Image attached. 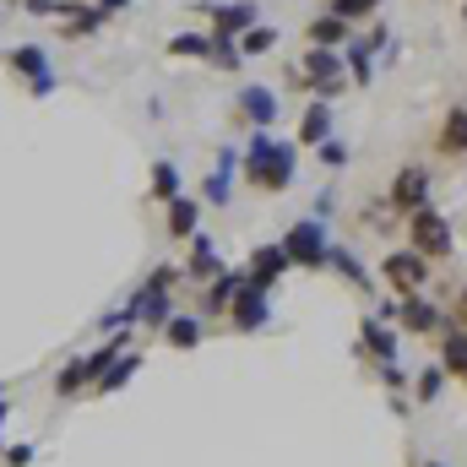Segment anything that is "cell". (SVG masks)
I'll list each match as a JSON object with an SVG mask.
<instances>
[{
  "instance_id": "cell-8",
  "label": "cell",
  "mask_w": 467,
  "mask_h": 467,
  "mask_svg": "<svg viewBox=\"0 0 467 467\" xmlns=\"http://www.w3.org/2000/svg\"><path fill=\"white\" fill-rule=\"evenodd\" d=\"M380 277L391 283V294H397V299H408V294H419V288L430 283V261L408 244V250H391V255L380 261Z\"/></svg>"
},
{
  "instance_id": "cell-41",
  "label": "cell",
  "mask_w": 467,
  "mask_h": 467,
  "mask_svg": "<svg viewBox=\"0 0 467 467\" xmlns=\"http://www.w3.org/2000/svg\"><path fill=\"white\" fill-rule=\"evenodd\" d=\"M462 27H467V0H462Z\"/></svg>"
},
{
  "instance_id": "cell-31",
  "label": "cell",
  "mask_w": 467,
  "mask_h": 467,
  "mask_svg": "<svg viewBox=\"0 0 467 467\" xmlns=\"http://www.w3.org/2000/svg\"><path fill=\"white\" fill-rule=\"evenodd\" d=\"M207 66H218V71H239V66H244V55H239V44H234V38H218Z\"/></svg>"
},
{
  "instance_id": "cell-26",
  "label": "cell",
  "mask_w": 467,
  "mask_h": 467,
  "mask_svg": "<svg viewBox=\"0 0 467 467\" xmlns=\"http://www.w3.org/2000/svg\"><path fill=\"white\" fill-rule=\"evenodd\" d=\"M163 337H169V348L191 353L202 343V316H169V327H163Z\"/></svg>"
},
{
  "instance_id": "cell-9",
  "label": "cell",
  "mask_w": 467,
  "mask_h": 467,
  "mask_svg": "<svg viewBox=\"0 0 467 467\" xmlns=\"http://www.w3.org/2000/svg\"><path fill=\"white\" fill-rule=\"evenodd\" d=\"M386 202H391L402 218H413L419 207H430V169H424V163H402V169L391 174V191H386Z\"/></svg>"
},
{
  "instance_id": "cell-33",
  "label": "cell",
  "mask_w": 467,
  "mask_h": 467,
  "mask_svg": "<svg viewBox=\"0 0 467 467\" xmlns=\"http://www.w3.org/2000/svg\"><path fill=\"white\" fill-rule=\"evenodd\" d=\"M358 44H364V49L375 55V49H386V44H391V27H386V22H369V33H364Z\"/></svg>"
},
{
  "instance_id": "cell-15",
  "label": "cell",
  "mask_w": 467,
  "mask_h": 467,
  "mask_svg": "<svg viewBox=\"0 0 467 467\" xmlns=\"http://www.w3.org/2000/svg\"><path fill=\"white\" fill-rule=\"evenodd\" d=\"M234 169H239V152H234V147H223V152H218V163H213V174H207V185H202V202H207V207H229Z\"/></svg>"
},
{
  "instance_id": "cell-12",
  "label": "cell",
  "mask_w": 467,
  "mask_h": 467,
  "mask_svg": "<svg viewBox=\"0 0 467 467\" xmlns=\"http://www.w3.org/2000/svg\"><path fill=\"white\" fill-rule=\"evenodd\" d=\"M358 348L375 358V369L402 364V353H397V327H391L386 316H364V321H358Z\"/></svg>"
},
{
  "instance_id": "cell-35",
  "label": "cell",
  "mask_w": 467,
  "mask_h": 467,
  "mask_svg": "<svg viewBox=\"0 0 467 467\" xmlns=\"http://www.w3.org/2000/svg\"><path fill=\"white\" fill-rule=\"evenodd\" d=\"M27 462H33V446H27V441L5 446V467H27Z\"/></svg>"
},
{
  "instance_id": "cell-29",
  "label": "cell",
  "mask_w": 467,
  "mask_h": 467,
  "mask_svg": "<svg viewBox=\"0 0 467 467\" xmlns=\"http://www.w3.org/2000/svg\"><path fill=\"white\" fill-rule=\"evenodd\" d=\"M380 5H386V0H332V16H343V22H364V16H375V11H380Z\"/></svg>"
},
{
  "instance_id": "cell-42",
  "label": "cell",
  "mask_w": 467,
  "mask_h": 467,
  "mask_svg": "<svg viewBox=\"0 0 467 467\" xmlns=\"http://www.w3.org/2000/svg\"><path fill=\"white\" fill-rule=\"evenodd\" d=\"M0 16H5V11H0Z\"/></svg>"
},
{
  "instance_id": "cell-23",
  "label": "cell",
  "mask_w": 467,
  "mask_h": 467,
  "mask_svg": "<svg viewBox=\"0 0 467 467\" xmlns=\"http://www.w3.org/2000/svg\"><path fill=\"white\" fill-rule=\"evenodd\" d=\"M136 369H141V353H119L115 364H104V375L93 380V391H99V397H109V391H119Z\"/></svg>"
},
{
  "instance_id": "cell-36",
  "label": "cell",
  "mask_w": 467,
  "mask_h": 467,
  "mask_svg": "<svg viewBox=\"0 0 467 467\" xmlns=\"http://www.w3.org/2000/svg\"><path fill=\"white\" fill-rule=\"evenodd\" d=\"M332 207H337V202H332V191H321V196H316V213H310V218H321V223H327V218H332Z\"/></svg>"
},
{
  "instance_id": "cell-17",
  "label": "cell",
  "mask_w": 467,
  "mask_h": 467,
  "mask_svg": "<svg viewBox=\"0 0 467 467\" xmlns=\"http://www.w3.org/2000/svg\"><path fill=\"white\" fill-rule=\"evenodd\" d=\"M174 196H185V180H180V163H169V158H158V163L147 169V202H158V207H169Z\"/></svg>"
},
{
  "instance_id": "cell-40",
  "label": "cell",
  "mask_w": 467,
  "mask_h": 467,
  "mask_svg": "<svg viewBox=\"0 0 467 467\" xmlns=\"http://www.w3.org/2000/svg\"><path fill=\"white\" fill-rule=\"evenodd\" d=\"M413 467H446V462H413Z\"/></svg>"
},
{
  "instance_id": "cell-13",
  "label": "cell",
  "mask_w": 467,
  "mask_h": 467,
  "mask_svg": "<svg viewBox=\"0 0 467 467\" xmlns=\"http://www.w3.org/2000/svg\"><path fill=\"white\" fill-rule=\"evenodd\" d=\"M397 327L402 332H413V337H430V332H441V310L430 305V299H419V294H408V299H397Z\"/></svg>"
},
{
  "instance_id": "cell-22",
  "label": "cell",
  "mask_w": 467,
  "mask_h": 467,
  "mask_svg": "<svg viewBox=\"0 0 467 467\" xmlns=\"http://www.w3.org/2000/svg\"><path fill=\"white\" fill-rule=\"evenodd\" d=\"M239 288H244V266H223V272H218V277H213V288H207V310H213V316H223V310H229V299L234 294H239Z\"/></svg>"
},
{
  "instance_id": "cell-18",
  "label": "cell",
  "mask_w": 467,
  "mask_h": 467,
  "mask_svg": "<svg viewBox=\"0 0 467 467\" xmlns=\"http://www.w3.org/2000/svg\"><path fill=\"white\" fill-rule=\"evenodd\" d=\"M218 272H223V261H218V244H213L207 234H196V239H191V261H185V277H191V283H213Z\"/></svg>"
},
{
  "instance_id": "cell-2",
  "label": "cell",
  "mask_w": 467,
  "mask_h": 467,
  "mask_svg": "<svg viewBox=\"0 0 467 467\" xmlns=\"http://www.w3.org/2000/svg\"><path fill=\"white\" fill-rule=\"evenodd\" d=\"M288 82H294V88H305L310 99H327V104H332V99L348 88V66H343V49H316V44H310V49L299 55V66L288 71Z\"/></svg>"
},
{
  "instance_id": "cell-10",
  "label": "cell",
  "mask_w": 467,
  "mask_h": 467,
  "mask_svg": "<svg viewBox=\"0 0 467 467\" xmlns=\"http://www.w3.org/2000/svg\"><path fill=\"white\" fill-rule=\"evenodd\" d=\"M229 327L234 332H261L266 321H272V294H261V288H250V277H244V288L229 299Z\"/></svg>"
},
{
  "instance_id": "cell-3",
  "label": "cell",
  "mask_w": 467,
  "mask_h": 467,
  "mask_svg": "<svg viewBox=\"0 0 467 467\" xmlns=\"http://www.w3.org/2000/svg\"><path fill=\"white\" fill-rule=\"evenodd\" d=\"M283 250H288V261H294V266L321 272V266L332 261V229H327L321 218H299L294 229L283 234Z\"/></svg>"
},
{
  "instance_id": "cell-34",
  "label": "cell",
  "mask_w": 467,
  "mask_h": 467,
  "mask_svg": "<svg viewBox=\"0 0 467 467\" xmlns=\"http://www.w3.org/2000/svg\"><path fill=\"white\" fill-rule=\"evenodd\" d=\"M22 11H27V16H55V22H60L66 0H22Z\"/></svg>"
},
{
  "instance_id": "cell-6",
  "label": "cell",
  "mask_w": 467,
  "mask_h": 467,
  "mask_svg": "<svg viewBox=\"0 0 467 467\" xmlns=\"http://www.w3.org/2000/svg\"><path fill=\"white\" fill-rule=\"evenodd\" d=\"M202 16H207V33L213 38H244L255 22H261V5L255 0H213V5H202Z\"/></svg>"
},
{
  "instance_id": "cell-19",
  "label": "cell",
  "mask_w": 467,
  "mask_h": 467,
  "mask_svg": "<svg viewBox=\"0 0 467 467\" xmlns=\"http://www.w3.org/2000/svg\"><path fill=\"white\" fill-rule=\"evenodd\" d=\"M332 136V104L327 99H310L305 115H299V147H321Z\"/></svg>"
},
{
  "instance_id": "cell-14",
  "label": "cell",
  "mask_w": 467,
  "mask_h": 467,
  "mask_svg": "<svg viewBox=\"0 0 467 467\" xmlns=\"http://www.w3.org/2000/svg\"><path fill=\"white\" fill-rule=\"evenodd\" d=\"M202 196H174L169 202V213H163V229H169V239H196L202 234Z\"/></svg>"
},
{
  "instance_id": "cell-5",
  "label": "cell",
  "mask_w": 467,
  "mask_h": 467,
  "mask_svg": "<svg viewBox=\"0 0 467 467\" xmlns=\"http://www.w3.org/2000/svg\"><path fill=\"white\" fill-rule=\"evenodd\" d=\"M408 244H413L424 261L451 255V218H446V213H435V207H419V213L408 218Z\"/></svg>"
},
{
  "instance_id": "cell-20",
  "label": "cell",
  "mask_w": 467,
  "mask_h": 467,
  "mask_svg": "<svg viewBox=\"0 0 467 467\" xmlns=\"http://www.w3.org/2000/svg\"><path fill=\"white\" fill-rule=\"evenodd\" d=\"M305 38H310L316 49H343V44L353 38V27L343 22V16H332V11H327V16H310V27H305Z\"/></svg>"
},
{
  "instance_id": "cell-39",
  "label": "cell",
  "mask_w": 467,
  "mask_h": 467,
  "mask_svg": "<svg viewBox=\"0 0 467 467\" xmlns=\"http://www.w3.org/2000/svg\"><path fill=\"white\" fill-rule=\"evenodd\" d=\"M5 419H11V402H5V397H0V430H5Z\"/></svg>"
},
{
  "instance_id": "cell-37",
  "label": "cell",
  "mask_w": 467,
  "mask_h": 467,
  "mask_svg": "<svg viewBox=\"0 0 467 467\" xmlns=\"http://www.w3.org/2000/svg\"><path fill=\"white\" fill-rule=\"evenodd\" d=\"M451 316H457V327H462V332H467V288H462V294H457V305H451Z\"/></svg>"
},
{
  "instance_id": "cell-21",
  "label": "cell",
  "mask_w": 467,
  "mask_h": 467,
  "mask_svg": "<svg viewBox=\"0 0 467 467\" xmlns=\"http://www.w3.org/2000/svg\"><path fill=\"white\" fill-rule=\"evenodd\" d=\"M441 369L457 375L467 386V332L462 327H446V332H441Z\"/></svg>"
},
{
  "instance_id": "cell-16",
  "label": "cell",
  "mask_w": 467,
  "mask_h": 467,
  "mask_svg": "<svg viewBox=\"0 0 467 467\" xmlns=\"http://www.w3.org/2000/svg\"><path fill=\"white\" fill-rule=\"evenodd\" d=\"M441 158H467V104H451L441 115V136H435Z\"/></svg>"
},
{
  "instance_id": "cell-1",
  "label": "cell",
  "mask_w": 467,
  "mask_h": 467,
  "mask_svg": "<svg viewBox=\"0 0 467 467\" xmlns=\"http://www.w3.org/2000/svg\"><path fill=\"white\" fill-rule=\"evenodd\" d=\"M239 174H244L250 191L283 196V191L294 185V174H299V141H283V136H272V130H255V136L244 141V152H239Z\"/></svg>"
},
{
  "instance_id": "cell-7",
  "label": "cell",
  "mask_w": 467,
  "mask_h": 467,
  "mask_svg": "<svg viewBox=\"0 0 467 467\" xmlns=\"http://www.w3.org/2000/svg\"><path fill=\"white\" fill-rule=\"evenodd\" d=\"M283 115V99H277V88H261V82H244L239 93H234V119H244L250 130H272Z\"/></svg>"
},
{
  "instance_id": "cell-24",
  "label": "cell",
  "mask_w": 467,
  "mask_h": 467,
  "mask_svg": "<svg viewBox=\"0 0 467 467\" xmlns=\"http://www.w3.org/2000/svg\"><path fill=\"white\" fill-rule=\"evenodd\" d=\"M343 66H348V82H353V88H369V82H375V55H369L358 38H348V44H343Z\"/></svg>"
},
{
  "instance_id": "cell-27",
  "label": "cell",
  "mask_w": 467,
  "mask_h": 467,
  "mask_svg": "<svg viewBox=\"0 0 467 467\" xmlns=\"http://www.w3.org/2000/svg\"><path fill=\"white\" fill-rule=\"evenodd\" d=\"M277 38H283V33H277L272 22H255V27L239 38V55H244V60H261V55H272V49H277Z\"/></svg>"
},
{
  "instance_id": "cell-28",
  "label": "cell",
  "mask_w": 467,
  "mask_h": 467,
  "mask_svg": "<svg viewBox=\"0 0 467 467\" xmlns=\"http://www.w3.org/2000/svg\"><path fill=\"white\" fill-rule=\"evenodd\" d=\"M332 272H343V283H353V288H364L369 294V277H364V266L353 261V250H343V244H332V261H327Z\"/></svg>"
},
{
  "instance_id": "cell-30",
  "label": "cell",
  "mask_w": 467,
  "mask_h": 467,
  "mask_svg": "<svg viewBox=\"0 0 467 467\" xmlns=\"http://www.w3.org/2000/svg\"><path fill=\"white\" fill-rule=\"evenodd\" d=\"M441 386H446V369H441V364H430V369H419L413 397H419V402H435V397H441Z\"/></svg>"
},
{
  "instance_id": "cell-4",
  "label": "cell",
  "mask_w": 467,
  "mask_h": 467,
  "mask_svg": "<svg viewBox=\"0 0 467 467\" xmlns=\"http://www.w3.org/2000/svg\"><path fill=\"white\" fill-rule=\"evenodd\" d=\"M0 60L27 82V93H33V99H49V93L60 88V77H55V66H49V49H44V44H11Z\"/></svg>"
},
{
  "instance_id": "cell-25",
  "label": "cell",
  "mask_w": 467,
  "mask_h": 467,
  "mask_svg": "<svg viewBox=\"0 0 467 467\" xmlns=\"http://www.w3.org/2000/svg\"><path fill=\"white\" fill-rule=\"evenodd\" d=\"M213 44H218L213 33H174L169 38V55L174 60H213Z\"/></svg>"
},
{
  "instance_id": "cell-32",
  "label": "cell",
  "mask_w": 467,
  "mask_h": 467,
  "mask_svg": "<svg viewBox=\"0 0 467 467\" xmlns=\"http://www.w3.org/2000/svg\"><path fill=\"white\" fill-rule=\"evenodd\" d=\"M316 158H321V163H327V169H348V141H337V136H327V141H321V147H316Z\"/></svg>"
},
{
  "instance_id": "cell-11",
  "label": "cell",
  "mask_w": 467,
  "mask_h": 467,
  "mask_svg": "<svg viewBox=\"0 0 467 467\" xmlns=\"http://www.w3.org/2000/svg\"><path fill=\"white\" fill-rule=\"evenodd\" d=\"M288 272H294V261H288L283 244H255L250 261H244V277H250V288H261V294H272L277 277H288Z\"/></svg>"
},
{
  "instance_id": "cell-38",
  "label": "cell",
  "mask_w": 467,
  "mask_h": 467,
  "mask_svg": "<svg viewBox=\"0 0 467 467\" xmlns=\"http://www.w3.org/2000/svg\"><path fill=\"white\" fill-rule=\"evenodd\" d=\"M93 5H99L104 16H115V11H125V5H130V0H93Z\"/></svg>"
}]
</instances>
